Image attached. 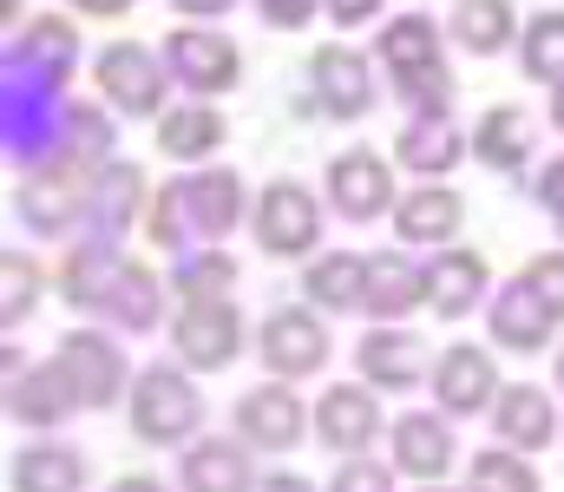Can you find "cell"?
<instances>
[{
  "label": "cell",
  "mask_w": 564,
  "mask_h": 492,
  "mask_svg": "<svg viewBox=\"0 0 564 492\" xmlns=\"http://www.w3.org/2000/svg\"><path fill=\"white\" fill-rule=\"evenodd\" d=\"M328 197H335V210L348 223H368V217L388 210L394 177H388V164L375 158V152H341V158L328 164Z\"/></svg>",
  "instance_id": "2e32d148"
},
{
  "label": "cell",
  "mask_w": 564,
  "mask_h": 492,
  "mask_svg": "<svg viewBox=\"0 0 564 492\" xmlns=\"http://www.w3.org/2000/svg\"><path fill=\"white\" fill-rule=\"evenodd\" d=\"M525 283L564 316V256H532V263H525Z\"/></svg>",
  "instance_id": "f35d334b"
},
{
  "label": "cell",
  "mask_w": 564,
  "mask_h": 492,
  "mask_svg": "<svg viewBox=\"0 0 564 492\" xmlns=\"http://www.w3.org/2000/svg\"><path fill=\"white\" fill-rule=\"evenodd\" d=\"M73 59H79V33H73L66 20H53V13L26 20V26L13 33V46H7V66L26 73V79H46V86H66Z\"/></svg>",
  "instance_id": "8fae6325"
},
{
  "label": "cell",
  "mask_w": 564,
  "mask_h": 492,
  "mask_svg": "<svg viewBox=\"0 0 564 492\" xmlns=\"http://www.w3.org/2000/svg\"><path fill=\"white\" fill-rule=\"evenodd\" d=\"M473 152H479V164H492V171H519V164L532 158V119L519 106H492L479 119V132H473Z\"/></svg>",
  "instance_id": "4316f807"
},
{
  "label": "cell",
  "mask_w": 564,
  "mask_h": 492,
  "mask_svg": "<svg viewBox=\"0 0 564 492\" xmlns=\"http://www.w3.org/2000/svg\"><path fill=\"white\" fill-rule=\"evenodd\" d=\"M217 145H224V119H217L210 106H184V112H164V125H158V152H164V158L197 164V158H210Z\"/></svg>",
  "instance_id": "f1b7e54d"
},
{
  "label": "cell",
  "mask_w": 564,
  "mask_h": 492,
  "mask_svg": "<svg viewBox=\"0 0 564 492\" xmlns=\"http://www.w3.org/2000/svg\"><path fill=\"white\" fill-rule=\"evenodd\" d=\"M322 7L335 13V26H361V20L381 13V0H322Z\"/></svg>",
  "instance_id": "b9f144b4"
},
{
  "label": "cell",
  "mask_w": 564,
  "mask_h": 492,
  "mask_svg": "<svg viewBox=\"0 0 564 492\" xmlns=\"http://www.w3.org/2000/svg\"><path fill=\"white\" fill-rule=\"evenodd\" d=\"M381 59L394 73V86L421 106V112H446L453 106V73L440 59V33L426 13H401L388 33H381Z\"/></svg>",
  "instance_id": "7a4b0ae2"
},
{
  "label": "cell",
  "mask_w": 564,
  "mask_h": 492,
  "mask_svg": "<svg viewBox=\"0 0 564 492\" xmlns=\"http://www.w3.org/2000/svg\"><path fill=\"white\" fill-rule=\"evenodd\" d=\"M466 492H539V473L499 447H486L473 467H466Z\"/></svg>",
  "instance_id": "d590c367"
},
{
  "label": "cell",
  "mask_w": 564,
  "mask_h": 492,
  "mask_svg": "<svg viewBox=\"0 0 564 492\" xmlns=\"http://www.w3.org/2000/svg\"><path fill=\"white\" fill-rule=\"evenodd\" d=\"M519 59H525V73H532V79L564 86V13H539V20L525 26Z\"/></svg>",
  "instance_id": "836d02e7"
},
{
  "label": "cell",
  "mask_w": 564,
  "mask_h": 492,
  "mask_svg": "<svg viewBox=\"0 0 564 492\" xmlns=\"http://www.w3.org/2000/svg\"><path fill=\"white\" fill-rule=\"evenodd\" d=\"M99 309H106L119 328H132V335L158 328V276L139 270V263H119V276H112V289H106Z\"/></svg>",
  "instance_id": "4dcf8cb0"
},
{
  "label": "cell",
  "mask_w": 564,
  "mask_h": 492,
  "mask_svg": "<svg viewBox=\"0 0 564 492\" xmlns=\"http://www.w3.org/2000/svg\"><path fill=\"white\" fill-rule=\"evenodd\" d=\"M112 492H164V486H158V480H144V473H132V480H119Z\"/></svg>",
  "instance_id": "bcb514c9"
},
{
  "label": "cell",
  "mask_w": 564,
  "mask_h": 492,
  "mask_svg": "<svg viewBox=\"0 0 564 492\" xmlns=\"http://www.w3.org/2000/svg\"><path fill=\"white\" fill-rule=\"evenodd\" d=\"M171 348L191 361V368H224L237 348H243V316L230 303H184L177 322H171Z\"/></svg>",
  "instance_id": "8992f818"
},
{
  "label": "cell",
  "mask_w": 564,
  "mask_h": 492,
  "mask_svg": "<svg viewBox=\"0 0 564 492\" xmlns=\"http://www.w3.org/2000/svg\"><path fill=\"white\" fill-rule=\"evenodd\" d=\"M73 7H79V13H99V20H112V13H126L132 0H73Z\"/></svg>",
  "instance_id": "f6af8a7d"
},
{
  "label": "cell",
  "mask_w": 564,
  "mask_h": 492,
  "mask_svg": "<svg viewBox=\"0 0 564 492\" xmlns=\"http://www.w3.org/2000/svg\"><path fill=\"white\" fill-rule=\"evenodd\" d=\"M426 492H440V486H426Z\"/></svg>",
  "instance_id": "681fc988"
},
{
  "label": "cell",
  "mask_w": 564,
  "mask_h": 492,
  "mask_svg": "<svg viewBox=\"0 0 564 492\" xmlns=\"http://www.w3.org/2000/svg\"><path fill=\"white\" fill-rule=\"evenodd\" d=\"M224 7H237V0H177V13H197V20H210V13H224Z\"/></svg>",
  "instance_id": "ee69618b"
},
{
  "label": "cell",
  "mask_w": 564,
  "mask_h": 492,
  "mask_svg": "<svg viewBox=\"0 0 564 492\" xmlns=\"http://www.w3.org/2000/svg\"><path fill=\"white\" fill-rule=\"evenodd\" d=\"M473 303H486V263L473 250H440L426 263V309H440L446 322L466 316Z\"/></svg>",
  "instance_id": "ac0fdd59"
},
{
  "label": "cell",
  "mask_w": 564,
  "mask_h": 492,
  "mask_svg": "<svg viewBox=\"0 0 564 492\" xmlns=\"http://www.w3.org/2000/svg\"><path fill=\"white\" fill-rule=\"evenodd\" d=\"M0 283H7V303H0V322L13 328L20 316H33V296H40V276H33V263H26L20 250H7V256H0Z\"/></svg>",
  "instance_id": "8d00e7d4"
},
{
  "label": "cell",
  "mask_w": 564,
  "mask_h": 492,
  "mask_svg": "<svg viewBox=\"0 0 564 492\" xmlns=\"http://www.w3.org/2000/svg\"><path fill=\"white\" fill-rule=\"evenodd\" d=\"M263 361H270L276 381H302V374H315L328 361V335L308 309H276L263 322Z\"/></svg>",
  "instance_id": "7c38bea8"
},
{
  "label": "cell",
  "mask_w": 564,
  "mask_h": 492,
  "mask_svg": "<svg viewBox=\"0 0 564 492\" xmlns=\"http://www.w3.org/2000/svg\"><path fill=\"white\" fill-rule=\"evenodd\" d=\"M7 407H13V420L59 427V420L79 407V394H73V381H66V374H59V361H53V368H33L26 381L13 374V381H7Z\"/></svg>",
  "instance_id": "44dd1931"
},
{
  "label": "cell",
  "mask_w": 564,
  "mask_h": 492,
  "mask_svg": "<svg viewBox=\"0 0 564 492\" xmlns=\"http://www.w3.org/2000/svg\"><path fill=\"white\" fill-rule=\"evenodd\" d=\"M539 204L558 217V230H564V158H552L545 171H539Z\"/></svg>",
  "instance_id": "ab89813d"
},
{
  "label": "cell",
  "mask_w": 564,
  "mask_h": 492,
  "mask_svg": "<svg viewBox=\"0 0 564 492\" xmlns=\"http://www.w3.org/2000/svg\"><path fill=\"white\" fill-rule=\"evenodd\" d=\"M426 303V270H414L408 256H368V316H381V322H401L408 309H421Z\"/></svg>",
  "instance_id": "ffe728a7"
},
{
  "label": "cell",
  "mask_w": 564,
  "mask_h": 492,
  "mask_svg": "<svg viewBox=\"0 0 564 492\" xmlns=\"http://www.w3.org/2000/svg\"><path fill=\"white\" fill-rule=\"evenodd\" d=\"M453 33H459L473 53H499V46L512 40V0H459Z\"/></svg>",
  "instance_id": "d6a6232c"
},
{
  "label": "cell",
  "mask_w": 564,
  "mask_h": 492,
  "mask_svg": "<svg viewBox=\"0 0 564 492\" xmlns=\"http://www.w3.org/2000/svg\"><path fill=\"white\" fill-rule=\"evenodd\" d=\"M552 119H558V132H564V86H558V99H552Z\"/></svg>",
  "instance_id": "7dc6e473"
},
{
  "label": "cell",
  "mask_w": 564,
  "mask_h": 492,
  "mask_svg": "<svg viewBox=\"0 0 564 492\" xmlns=\"http://www.w3.org/2000/svg\"><path fill=\"white\" fill-rule=\"evenodd\" d=\"M257 492H315V486H308V480H295V473H270Z\"/></svg>",
  "instance_id": "7bdbcfd3"
},
{
  "label": "cell",
  "mask_w": 564,
  "mask_h": 492,
  "mask_svg": "<svg viewBox=\"0 0 564 492\" xmlns=\"http://www.w3.org/2000/svg\"><path fill=\"white\" fill-rule=\"evenodd\" d=\"M93 210V171L79 158H53L40 164L26 184H20V217L40 230V237H59L66 223H79Z\"/></svg>",
  "instance_id": "277c9868"
},
{
  "label": "cell",
  "mask_w": 564,
  "mask_h": 492,
  "mask_svg": "<svg viewBox=\"0 0 564 492\" xmlns=\"http://www.w3.org/2000/svg\"><path fill=\"white\" fill-rule=\"evenodd\" d=\"M302 401L289 394V381H270V387H250L243 401H237V434L250 440V447H263V453H289L295 440H302Z\"/></svg>",
  "instance_id": "30bf717a"
},
{
  "label": "cell",
  "mask_w": 564,
  "mask_h": 492,
  "mask_svg": "<svg viewBox=\"0 0 564 492\" xmlns=\"http://www.w3.org/2000/svg\"><path fill=\"white\" fill-rule=\"evenodd\" d=\"M315 434H322L328 453L361 460V453L375 447V434H381V407H375V394H368V387H328V394L315 401Z\"/></svg>",
  "instance_id": "9c48e42d"
},
{
  "label": "cell",
  "mask_w": 564,
  "mask_h": 492,
  "mask_svg": "<svg viewBox=\"0 0 564 492\" xmlns=\"http://www.w3.org/2000/svg\"><path fill=\"white\" fill-rule=\"evenodd\" d=\"M421 354L426 348L408 328H375V335H361V348H355L361 374H368L375 387H394V394H408V387L421 381Z\"/></svg>",
  "instance_id": "d6986e66"
},
{
  "label": "cell",
  "mask_w": 564,
  "mask_h": 492,
  "mask_svg": "<svg viewBox=\"0 0 564 492\" xmlns=\"http://www.w3.org/2000/svg\"><path fill=\"white\" fill-rule=\"evenodd\" d=\"M243 217V177L237 171H197L158 190L151 204V237L164 250H184L191 237H230Z\"/></svg>",
  "instance_id": "6da1fadb"
},
{
  "label": "cell",
  "mask_w": 564,
  "mask_h": 492,
  "mask_svg": "<svg viewBox=\"0 0 564 492\" xmlns=\"http://www.w3.org/2000/svg\"><path fill=\"white\" fill-rule=\"evenodd\" d=\"M459 152H466V139L453 132V119H446V112H421V119L401 132V145H394V158L408 164V171H421V177H433V171H453V164H459Z\"/></svg>",
  "instance_id": "d4e9b609"
},
{
  "label": "cell",
  "mask_w": 564,
  "mask_h": 492,
  "mask_svg": "<svg viewBox=\"0 0 564 492\" xmlns=\"http://www.w3.org/2000/svg\"><path fill=\"white\" fill-rule=\"evenodd\" d=\"M492 427H499L506 447H552V434H558L552 394H539V387H499Z\"/></svg>",
  "instance_id": "7402d4cb"
},
{
  "label": "cell",
  "mask_w": 564,
  "mask_h": 492,
  "mask_svg": "<svg viewBox=\"0 0 564 492\" xmlns=\"http://www.w3.org/2000/svg\"><path fill=\"white\" fill-rule=\"evenodd\" d=\"M177 473H184V492H250V460L237 440H197Z\"/></svg>",
  "instance_id": "cb8c5ba5"
},
{
  "label": "cell",
  "mask_w": 564,
  "mask_h": 492,
  "mask_svg": "<svg viewBox=\"0 0 564 492\" xmlns=\"http://www.w3.org/2000/svg\"><path fill=\"white\" fill-rule=\"evenodd\" d=\"M132 434L151 440V447H171V440H184V434H197V420H204V401H197V387L177 374V368H144L139 381H132Z\"/></svg>",
  "instance_id": "3957f363"
},
{
  "label": "cell",
  "mask_w": 564,
  "mask_h": 492,
  "mask_svg": "<svg viewBox=\"0 0 564 492\" xmlns=\"http://www.w3.org/2000/svg\"><path fill=\"white\" fill-rule=\"evenodd\" d=\"M86 486V460L73 447H26L13 460V492H79Z\"/></svg>",
  "instance_id": "f546056e"
},
{
  "label": "cell",
  "mask_w": 564,
  "mask_h": 492,
  "mask_svg": "<svg viewBox=\"0 0 564 492\" xmlns=\"http://www.w3.org/2000/svg\"><path fill=\"white\" fill-rule=\"evenodd\" d=\"M139 210H144V171L139 164H106V171L93 177V210H86V217H93L106 237H119Z\"/></svg>",
  "instance_id": "484cf974"
},
{
  "label": "cell",
  "mask_w": 564,
  "mask_h": 492,
  "mask_svg": "<svg viewBox=\"0 0 564 492\" xmlns=\"http://www.w3.org/2000/svg\"><path fill=\"white\" fill-rule=\"evenodd\" d=\"M315 92H322V112L335 119H361L375 106V79H368V59L355 46H322L315 53Z\"/></svg>",
  "instance_id": "e0dca14e"
},
{
  "label": "cell",
  "mask_w": 564,
  "mask_h": 492,
  "mask_svg": "<svg viewBox=\"0 0 564 492\" xmlns=\"http://www.w3.org/2000/svg\"><path fill=\"white\" fill-rule=\"evenodd\" d=\"M59 374L73 381L79 407H106V401H119V387H126V354H119L106 335L73 328V335L59 341Z\"/></svg>",
  "instance_id": "ba28073f"
},
{
  "label": "cell",
  "mask_w": 564,
  "mask_h": 492,
  "mask_svg": "<svg viewBox=\"0 0 564 492\" xmlns=\"http://www.w3.org/2000/svg\"><path fill=\"white\" fill-rule=\"evenodd\" d=\"M486 322H492V341L499 348H512V354H539L545 341H552V322H558V309L519 276V283H506L499 289V303L486 309Z\"/></svg>",
  "instance_id": "4fadbf2b"
},
{
  "label": "cell",
  "mask_w": 564,
  "mask_h": 492,
  "mask_svg": "<svg viewBox=\"0 0 564 492\" xmlns=\"http://www.w3.org/2000/svg\"><path fill=\"white\" fill-rule=\"evenodd\" d=\"M328 492H394V480H388L381 460H341V473H335Z\"/></svg>",
  "instance_id": "74e56055"
},
{
  "label": "cell",
  "mask_w": 564,
  "mask_h": 492,
  "mask_svg": "<svg viewBox=\"0 0 564 492\" xmlns=\"http://www.w3.org/2000/svg\"><path fill=\"white\" fill-rule=\"evenodd\" d=\"M459 217H466V204H459L453 190L426 184V190H414V197H401V210H394V230H401L408 243H446V237L459 230Z\"/></svg>",
  "instance_id": "83f0119b"
},
{
  "label": "cell",
  "mask_w": 564,
  "mask_h": 492,
  "mask_svg": "<svg viewBox=\"0 0 564 492\" xmlns=\"http://www.w3.org/2000/svg\"><path fill=\"white\" fill-rule=\"evenodd\" d=\"M257 7L270 26H308V13H315V0H257Z\"/></svg>",
  "instance_id": "60d3db41"
},
{
  "label": "cell",
  "mask_w": 564,
  "mask_h": 492,
  "mask_svg": "<svg viewBox=\"0 0 564 492\" xmlns=\"http://www.w3.org/2000/svg\"><path fill=\"white\" fill-rule=\"evenodd\" d=\"M308 303H322V309H361L368 303V263L348 256V250L322 256L308 270Z\"/></svg>",
  "instance_id": "1f68e13d"
},
{
  "label": "cell",
  "mask_w": 564,
  "mask_h": 492,
  "mask_svg": "<svg viewBox=\"0 0 564 492\" xmlns=\"http://www.w3.org/2000/svg\"><path fill=\"white\" fill-rule=\"evenodd\" d=\"M164 66H171L191 92H230L237 73H243L237 46H230L224 33H204V26H177V33L164 40Z\"/></svg>",
  "instance_id": "52a82bcc"
},
{
  "label": "cell",
  "mask_w": 564,
  "mask_h": 492,
  "mask_svg": "<svg viewBox=\"0 0 564 492\" xmlns=\"http://www.w3.org/2000/svg\"><path fill=\"white\" fill-rule=\"evenodd\" d=\"M394 467L414 473V480H440L453 467V434H446L440 414H408L394 427Z\"/></svg>",
  "instance_id": "603a6c76"
},
{
  "label": "cell",
  "mask_w": 564,
  "mask_h": 492,
  "mask_svg": "<svg viewBox=\"0 0 564 492\" xmlns=\"http://www.w3.org/2000/svg\"><path fill=\"white\" fill-rule=\"evenodd\" d=\"M230 283H237V270L217 250H197V256L177 263V296L184 303H230Z\"/></svg>",
  "instance_id": "e575fe53"
},
{
  "label": "cell",
  "mask_w": 564,
  "mask_h": 492,
  "mask_svg": "<svg viewBox=\"0 0 564 492\" xmlns=\"http://www.w3.org/2000/svg\"><path fill=\"white\" fill-rule=\"evenodd\" d=\"M558 381H564V354H558Z\"/></svg>",
  "instance_id": "c3c4849f"
},
{
  "label": "cell",
  "mask_w": 564,
  "mask_h": 492,
  "mask_svg": "<svg viewBox=\"0 0 564 492\" xmlns=\"http://www.w3.org/2000/svg\"><path fill=\"white\" fill-rule=\"evenodd\" d=\"M99 92H106L119 112L151 119V112L164 106V66H158L144 46H112V53L99 59Z\"/></svg>",
  "instance_id": "5bb4252c"
},
{
  "label": "cell",
  "mask_w": 564,
  "mask_h": 492,
  "mask_svg": "<svg viewBox=\"0 0 564 492\" xmlns=\"http://www.w3.org/2000/svg\"><path fill=\"white\" fill-rule=\"evenodd\" d=\"M433 394H440L446 414H492V401H499V374H492V361H486L473 341H459V348L440 354V368H433Z\"/></svg>",
  "instance_id": "9a60e30c"
},
{
  "label": "cell",
  "mask_w": 564,
  "mask_h": 492,
  "mask_svg": "<svg viewBox=\"0 0 564 492\" xmlns=\"http://www.w3.org/2000/svg\"><path fill=\"white\" fill-rule=\"evenodd\" d=\"M315 237H322L315 197H308L302 184L276 177V184L263 190V204H257V243H263L270 256H302V250H315Z\"/></svg>",
  "instance_id": "5b68a950"
}]
</instances>
